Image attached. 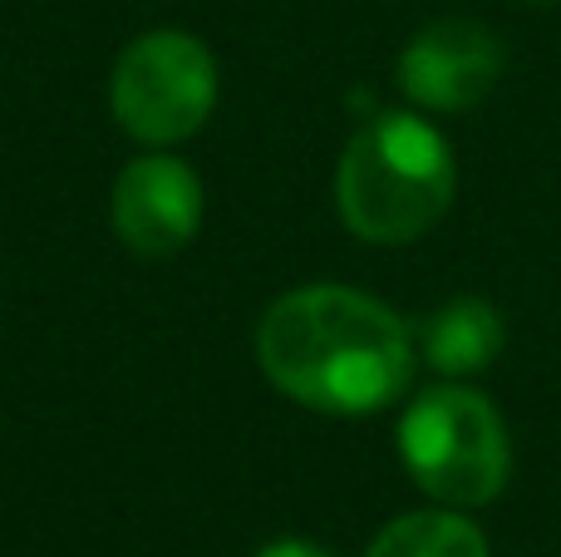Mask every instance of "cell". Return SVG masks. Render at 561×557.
<instances>
[{
	"label": "cell",
	"mask_w": 561,
	"mask_h": 557,
	"mask_svg": "<svg viewBox=\"0 0 561 557\" xmlns=\"http://www.w3.org/2000/svg\"><path fill=\"white\" fill-rule=\"evenodd\" d=\"M419 345L394 306L340 282L276 296L256 326V365L286 400L316 414H379L404 400Z\"/></svg>",
	"instance_id": "1"
},
{
	"label": "cell",
	"mask_w": 561,
	"mask_h": 557,
	"mask_svg": "<svg viewBox=\"0 0 561 557\" xmlns=\"http://www.w3.org/2000/svg\"><path fill=\"white\" fill-rule=\"evenodd\" d=\"M454 144L414 109H385L350 134L335 163V213L359 242L409 247L448 217Z\"/></svg>",
	"instance_id": "2"
},
{
	"label": "cell",
	"mask_w": 561,
	"mask_h": 557,
	"mask_svg": "<svg viewBox=\"0 0 561 557\" xmlns=\"http://www.w3.org/2000/svg\"><path fill=\"white\" fill-rule=\"evenodd\" d=\"M399 464L419 493L444 509H488L503 499L513 479V440L483 390L463 380H444L414 395L399 414Z\"/></svg>",
	"instance_id": "3"
},
{
	"label": "cell",
	"mask_w": 561,
	"mask_h": 557,
	"mask_svg": "<svg viewBox=\"0 0 561 557\" xmlns=\"http://www.w3.org/2000/svg\"><path fill=\"white\" fill-rule=\"evenodd\" d=\"M108 104L128 138L173 148L203 134L217 109V59L187 30H144L114 59Z\"/></svg>",
	"instance_id": "4"
},
{
	"label": "cell",
	"mask_w": 561,
	"mask_h": 557,
	"mask_svg": "<svg viewBox=\"0 0 561 557\" xmlns=\"http://www.w3.org/2000/svg\"><path fill=\"white\" fill-rule=\"evenodd\" d=\"M507 69L503 39L463 15L414 30L394 59V84L419 114H463L483 104Z\"/></svg>",
	"instance_id": "5"
},
{
	"label": "cell",
	"mask_w": 561,
	"mask_h": 557,
	"mask_svg": "<svg viewBox=\"0 0 561 557\" xmlns=\"http://www.w3.org/2000/svg\"><path fill=\"white\" fill-rule=\"evenodd\" d=\"M114 232L138 257H173L203 227V178L168 148L124 163L108 197Z\"/></svg>",
	"instance_id": "6"
},
{
	"label": "cell",
	"mask_w": 561,
	"mask_h": 557,
	"mask_svg": "<svg viewBox=\"0 0 561 557\" xmlns=\"http://www.w3.org/2000/svg\"><path fill=\"white\" fill-rule=\"evenodd\" d=\"M414 345L428 361V371H438L444 380H473L503 355L507 326L497 316V306L483 302V296H454V302L434 306L424 316Z\"/></svg>",
	"instance_id": "7"
},
{
	"label": "cell",
	"mask_w": 561,
	"mask_h": 557,
	"mask_svg": "<svg viewBox=\"0 0 561 557\" xmlns=\"http://www.w3.org/2000/svg\"><path fill=\"white\" fill-rule=\"evenodd\" d=\"M365 557H493L488 533L463 509H414L389 519L369 538Z\"/></svg>",
	"instance_id": "8"
},
{
	"label": "cell",
	"mask_w": 561,
	"mask_h": 557,
	"mask_svg": "<svg viewBox=\"0 0 561 557\" xmlns=\"http://www.w3.org/2000/svg\"><path fill=\"white\" fill-rule=\"evenodd\" d=\"M256 557H340V553L320 548V543H310V538H276V543H266Z\"/></svg>",
	"instance_id": "9"
},
{
	"label": "cell",
	"mask_w": 561,
	"mask_h": 557,
	"mask_svg": "<svg viewBox=\"0 0 561 557\" xmlns=\"http://www.w3.org/2000/svg\"><path fill=\"white\" fill-rule=\"evenodd\" d=\"M517 5H533V10H547V5H557V0H517Z\"/></svg>",
	"instance_id": "10"
}]
</instances>
